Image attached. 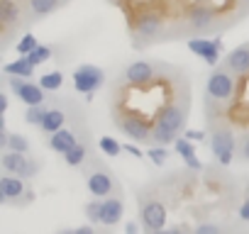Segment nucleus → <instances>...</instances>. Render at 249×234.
<instances>
[{
  "mask_svg": "<svg viewBox=\"0 0 249 234\" xmlns=\"http://www.w3.org/2000/svg\"><path fill=\"white\" fill-rule=\"evenodd\" d=\"M186 120H188V102H166L152 127V144H161L169 147L178 139V134L186 130Z\"/></svg>",
  "mask_w": 249,
  "mask_h": 234,
  "instance_id": "f257e3e1",
  "label": "nucleus"
},
{
  "mask_svg": "<svg viewBox=\"0 0 249 234\" xmlns=\"http://www.w3.org/2000/svg\"><path fill=\"white\" fill-rule=\"evenodd\" d=\"M83 173H86V188L93 198H110L115 193H120V185L112 176L110 168H105L98 161H86L83 164Z\"/></svg>",
  "mask_w": 249,
  "mask_h": 234,
  "instance_id": "f03ea898",
  "label": "nucleus"
},
{
  "mask_svg": "<svg viewBox=\"0 0 249 234\" xmlns=\"http://www.w3.org/2000/svg\"><path fill=\"white\" fill-rule=\"evenodd\" d=\"M183 22L191 32L205 34L217 27V10L210 3H188L183 13Z\"/></svg>",
  "mask_w": 249,
  "mask_h": 234,
  "instance_id": "7ed1b4c3",
  "label": "nucleus"
},
{
  "mask_svg": "<svg viewBox=\"0 0 249 234\" xmlns=\"http://www.w3.org/2000/svg\"><path fill=\"white\" fill-rule=\"evenodd\" d=\"M237 76L232 73V71H227L225 66H213V71H210V76H208V81H205V93H208V98L210 100H217V102H227V100H232V95H234V90H237V81H234Z\"/></svg>",
  "mask_w": 249,
  "mask_h": 234,
  "instance_id": "20e7f679",
  "label": "nucleus"
},
{
  "mask_svg": "<svg viewBox=\"0 0 249 234\" xmlns=\"http://www.w3.org/2000/svg\"><path fill=\"white\" fill-rule=\"evenodd\" d=\"M27 178H20L15 173H5L3 178H0V202L3 205H30L35 200V193L27 188L25 183Z\"/></svg>",
  "mask_w": 249,
  "mask_h": 234,
  "instance_id": "39448f33",
  "label": "nucleus"
},
{
  "mask_svg": "<svg viewBox=\"0 0 249 234\" xmlns=\"http://www.w3.org/2000/svg\"><path fill=\"white\" fill-rule=\"evenodd\" d=\"M210 149H213V156L220 166H230L234 161V149H237V139H234V132L230 125H217L213 127V134H210Z\"/></svg>",
  "mask_w": 249,
  "mask_h": 234,
  "instance_id": "423d86ee",
  "label": "nucleus"
},
{
  "mask_svg": "<svg viewBox=\"0 0 249 234\" xmlns=\"http://www.w3.org/2000/svg\"><path fill=\"white\" fill-rule=\"evenodd\" d=\"M164 27H166V20L159 10H144L135 17V42L137 39L140 44L157 42L164 34Z\"/></svg>",
  "mask_w": 249,
  "mask_h": 234,
  "instance_id": "0eeeda50",
  "label": "nucleus"
},
{
  "mask_svg": "<svg viewBox=\"0 0 249 234\" xmlns=\"http://www.w3.org/2000/svg\"><path fill=\"white\" fill-rule=\"evenodd\" d=\"M71 78H73V88L86 98L95 95L105 85V71L95 64H81L78 68H73Z\"/></svg>",
  "mask_w": 249,
  "mask_h": 234,
  "instance_id": "6e6552de",
  "label": "nucleus"
},
{
  "mask_svg": "<svg viewBox=\"0 0 249 234\" xmlns=\"http://www.w3.org/2000/svg\"><path fill=\"white\" fill-rule=\"evenodd\" d=\"M115 125L127 134L132 142H140V144H152V127L147 120L137 115H124V112H115Z\"/></svg>",
  "mask_w": 249,
  "mask_h": 234,
  "instance_id": "1a4fd4ad",
  "label": "nucleus"
},
{
  "mask_svg": "<svg viewBox=\"0 0 249 234\" xmlns=\"http://www.w3.org/2000/svg\"><path fill=\"white\" fill-rule=\"evenodd\" d=\"M0 164H3V171H5V173H15V176H20V178H35L37 171H39V161L30 159V156L22 154V151H10V149L3 151V159H0Z\"/></svg>",
  "mask_w": 249,
  "mask_h": 234,
  "instance_id": "9d476101",
  "label": "nucleus"
},
{
  "mask_svg": "<svg viewBox=\"0 0 249 234\" xmlns=\"http://www.w3.org/2000/svg\"><path fill=\"white\" fill-rule=\"evenodd\" d=\"M5 83H8V88L13 90V95H15L20 102H25V105H37V102H44V100H47V95H44L47 90H44L39 83H32V81L20 78V76H8Z\"/></svg>",
  "mask_w": 249,
  "mask_h": 234,
  "instance_id": "9b49d317",
  "label": "nucleus"
},
{
  "mask_svg": "<svg viewBox=\"0 0 249 234\" xmlns=\"http://www.w3.org/2000/svg\"><path fill=\"white\" fill-rule=\"evenodd\" d=\"M140 219H142L144 232H149V234L161 232L166 227V207H164V202L157 200V198H144L142 207H140Z\"/></svg>",
  "mask_w": 249,
  "mask_h": 234,
  "instance_id": "f8f14e48",
  "label": "nucleus"
},
{
  "mask_svg": "<svg viewBox=\"0 0 249 234\" xmlns=\"http://www.w3.org/2000/svg\"><path fill=\"white\" fill-rule=\"evenodd\" d=\"M157 76H159V66L154 61H132L122 71V81L127 85H132V88L149 85V83L157 81Z\"/></svg>",
  "mask_w": 249,
  "mask_h": 234,
  "instance_id": "ddd939ff",
  "label": "nucleus"
},
{
  "mask_svg": "<svg viewBox=\"0 0 249 234\" xmlns=\"http://www.w3.org/2000/svg\"><path fill=\"white\" fill-rule=\"evenodd\" d=\"M188 49L203 59L208 66H217L220 61V51H222V39H200V37H191L188 42Z\"/></svg>",
  "mask_w": 249,
  "mask_h": 234,
  "instance_id": "4468645a",
  "label": "nucleus"
},
{
  "mask_svg": "<svg viewBox=\"0 0 249 234\" xmlns=\"http://www.w3.org/2000/svg\"><path fill=\"white\" fill-rule=\"evenodd\" d=\"M222 66H225L227 71H232L237 78L247 76V73H249V42L242 44V47H237V49H232V51L225 56Z\"/></svg>",
  "mask_w": 249,
  "mask_h": 234,
  "instance_id": "2eb2a0df",
  "label": "nucleus"
},
{
  "mask_svg": "<svg viewBox=\"0 0 249 234\" xmlns=\"http://www.w3.org/2000/svg\"><path fill=\"white\" fill-rule=\"evenodd\" d=\"M124 215V202L117 195L103 198V210H100V224L103 227H115Z\"/></svg>",
  "mask_w": 249,
  "mask_h": 234,
  "instance_id": "dca6fc26",
  "label": "nucleus"
},
{
  "mask_svg": "<svg viewBox=\"0 0 249 234\" xmlns=\"http://www.w3.org/2000/svg\"><path fill=\"white\" fill-rule=\"evenodd\" d=\"M78 144V139H76V132L73 130H66V127H61V130H56L54 134H49V149L52 151H56V154H66L69 149H73Z\"/></svg>",
  "mask_w": 249,
  "mask_h": 234,
  "instance_id": "f3484780",
  "label": "nucleus"
},
{
  "mask_svg": "<svg viewBox=\"0 0 249 234\" xmlns=\"http://www.w3.org/2000/svg\"><path fill=\"white\" fill-rule=\"evenodd\" d=\"M174 149H176V154L186 161L188 168H193V171H200V168H203V164H200L198 156H196V147H193V142H191L188 137H178V139L174 142Z\"/></svg>",
  "mask_w": 249,
  "mask_h": 234,
  "instance_id": "a211bd4d",
  "label": "nucleus"
},
{
  "mask_svg": "<svg viewBox=\"0 0 249 234\" xmlns=\"http://www.w3.org/2000/svg\"><path fill=\"white\" fill-rule=\"evenodd\" d=\"M0 22H3L5 34H10L15 25H20V5L15 0H0Z\"/></svg>",
  "mask_w": 249,
  "mask_h": 234,
  "instance_id": "6ab92c4d",
  "label": "nucleus"
},
{
  "mask_svg": "<svg viewBox=\"0 0 249 234\" xmlns=\"http://www.w3.org/2000/svg\"><path fill=\"white\" fill-rule=\"evenodd\" d=\"M64 125H66V112H64L61 107H49V112L44 115L39 130H42L44 134H54V132L61 130Z\"/></svg>",
  "mask_w": 249,
  "mask_h": 234,
  "instance_id": "aec40b11",
  "label": "nucleus"
},
{
  "mask_svg": "<svg viewBox=\"0 0 249 234\" xmlns=\"http://www.w3.org/2000/svg\"><path fill=\"white\" fill-rule=\"evenodd\" d=\"M35 64L30 61V56H22V59H15L10 64L3 66V73L5 76H20V78H32L35 76Z\"/></svg>",
  "mask_w": 249,
  "mask_h": 234,
  "instance_id": "412c9836",
  "label": "nucleus"
},
{
  "mask_svg": "<svg viewBox=\"0 0 249 234\" xmlns=\"http://www.w3.org/2000/svg\"><path fill=\"white\" fill-rule=\"evenodd\" d=\"M64 0H27V10H30V17L32 20H42L47 15H52Z\"/></svg>",
  "mask_w": 249,
  "mask_h": 234,
  "instance_id": "4be33fe9",
  "label": "nucleus"
},
{
  "mask_svg": "<svg viewBox=\"0 0 249 234\" xmlns=\"http://www.w3.org/2000/svg\"><path fill=\"white\" fill-rule=\"evenodd\" d=\"M88 156H90L88 142H78L73 149H69V151L64 154V161H66V166H71V168H83V164L88 161Z\"/></svg>",
  "mask_w": 249,
  "mask_h": 234,
  "instance_id": "5701e85b",
  "label": "nucleus"
},
{
  "mask_svg": "<svg viewBox=\"0 0 249 234\" xmlns=\"http://www.w3.org/2000/svg\"><path fill=\"white\" fill-rule=\"evenodd\" d=\"M47 112H49V107H47L44 102H37V105H27V110H25V122H27V125H35V127H39Z\"/></svg>",
  "mask_w": 249,
  "mask_h": 234,
  "instance_id": "b1692460",
  "label": "nucleus"
},
{
  "mask_svg": "<svg viewBox=\"0 0 249 234\" xmlns=\"http://www.w3.org/2000/svg\"><path fill=\"white\" fill-rule=\"evenodd\" d=\"M39 85H42L47 93L59 90V88L64 85V73H61V71H49V73L39 76Z\"/></svg>",
  "mask_w": 249,
  "mask_h": 234,
  "instance_id": "393cba45",
  "label": "nucleus"
},
{
  "mask_svg": "<svg viewBox=\"0 0 249 234\" xmlns=\"http://www.w3.org/2000/svg\"><path fill=\"white\" fill-rule=\"evenodd\" d=\"M98 147H100V151H103L105 156H120V154L124 151V147H122L115 137H100V139H98Z\"/></svg>",
  "mask_w": 249,
  "mask_h": 234,
  "instance_id": "a878e982",
  "label": "nucleus"
},
{
  "mask_svg": "<svg viewBox=\"0 0 249 234\" xmlns=\"http://www.w3.org/2000/svg\"><path fill=\"white\" fill-rule=\"evenodd\" d=\"M52 51H54L52 47H47V44H37L27 56H30V61H32L35 66H39V64H44V61H49V59H52Z\"/></svg>",
  "mask_w": 249,
  "mask_h": 234,
  "instance_id": "bb28decb",
  "label": "nucleus"
},
{
  "mask_svg": "<svg viewBox=\"0 0 249 234\" xmlns=\"http://www.w3.org/2000/svg\"><path fill=\"white\" fill-rule=\"evenodd\" d=\"M5 149H10V151H22V154H30V142H27V137L25 134H10L8 137V144H5ZM3 149V151H5Z\"/></svg>",
  "mask_w": 249,
  "mask_h": 234,
  "instance_id": "cd10ccee",
  "label": "nucleus"
},
{
  "mask_svg": "<svg viewBox=\"0 0 249 234\" xmlns=\"http://www.w3.org/2000/svg\"><path fill=\"white\" fill-rule=\"evenodd\" d=\"M100 210H103V198H93L83 205V212L90 222H100Z\"/></svg>",
  "mask_w": 249,
  "mask_h": 234,
  "instance_id": "c85d7f7f",
  "label": "nucleus"
},
{
  "mask_svg": "<svg viewBox=\"0 0 249 234\" xmlns=\"http://www.w3.org/2000/svg\"><path fill=\"white\" fill-rule=\"evenodd\" d=\"M37 44H39V42H37V37H35V34H22V37H20V42L15 44V49L20 51V56H27Z\"/></svg>",
  "mask_w": 249,
  "mask_h": 234,
  "instance_id": "c756f323",
  "label": "nucleus"
},
{
  "mask_svg": "<svg viewBox=\"0 0 249 234\" xmlns=\"http://www.w3.org/2000/svg\"><path fill=\"white\" fill-rule=\"evenodd\" d=\"M147 156L152 159V164H154V166H164V164H166V159H169V151H166V147L154 144V147L147 151Z\"/></svg>",
  "mask_w": 249,
  "mask_h": 234,
  "instance_id": "7c9ffc66",
  "label": "nucleus"
},
{
  "mask_svg": "<svg viewBox=\"0 0 249 234\" xmlns=\"http://www.w3.org/2000/svg\"><path fill=\"white\" fill-rule=\"evenodd\" d=\"M239 159L249 164V132H247V134L242 137V142H239Z\"/></svg>",
  "mask_w": 249,
  "mask_h": 234,
  "instance_id": "2f4dec72",
  "label": "nucleus"
},
{
  "mask_svg": "<svg viewBox=\"0 0 249 234\" xmlns=\"http://www.w3.org/2000/svg\"><path fill=\"white\" fill-rule=\"evenodd\" d=\"M237 215H239V219H242V222H249V198H244V200H242V205H239Z\"/></svg>",
  "mask_w": 249,
  "mask_h": 234,
  "instance_id": "473e14b6",
  "label": "nucleus"
},
{
  "mask_svg": "<svg viewBox=\"0 0 249 234\" xmlns=\"http://www.w3.org/2000/svg\"><path fill=\"white\" fill-rule=\"evenodd\" d=\"M196 232H198V234H205V232H220V224H215V222H210V224H198Z\"/></svg>",
  "mask_w": 249,
  "mask_h": 234,
  "instance_id": "72a5a7b5",
  "label": "nucleus"
},
{
  "mask_svg": "<svg viewBox=\"0 0 249 234\" xmlns=\"http://www.w3.org/2000/svg\"><path fill=\"white\" fill-rule=\"evenodd\" d=\"M186 137H188L191 142H200V139L205 137V132H203V130H186Z\"/></svg>",
  "mask_w": 249,
  "mask_h": 234,
  "instance_id": "f704fd0d",
  "label": "nucleus"
},
{
  "mask_svg": "<svg viewBox=\"0 0 249 234\" xmlns=\"http://www.w3.org/2000/svg\"><path fill=\"white\" fill-rule=\"evenodd\" d=\"M124 151H127V154H132V156H137V159H142V151H140L135 144H124Z\"/></svg>",
  "mask_w": 249,
  "mask_h": 234,
  "instance_id": "c9c22d12",
  "label": "nucleus"
},
{
  "mask_svg": "<svg viewBox=\"0 0 249 234\" xmlns=\"http://www.w3.org/2000/svg\"><path fill=\"white\" fill-rule=\"evenodd\" d=\"M73 232H76V234H90V232H93V227H90V224H83V227H76Z\"/></svg>",
  "mask_w": 249,
  "mask_h": 234,
  "instance_id": "e433bc0d",
  "label": "nucleus"
},
{
  "mask_svg": "<svg viewBox=\"0 0 249 234\" xmlns=\"http://www.w3.org/2000/svg\"><path fill=\"white\" fill-rule=\"evenodd\" d=\"M0 110H3V115L8 112V95H5V93L0 95Z\"/></svg>",
  "mask_w": 249,
  "mask_h": 234,
  "instance_id": "4c0bfd02",
  "label": "nucleus"
},
{
  "mask_svg": "<svg viewBox=\"0 0 249 234\" xmlns=\"http://www.w3.org/2000/svg\"><path fill=\"white\" fill-rule=\"evenodd\" d=\"M124 229H127V234H135L137 232V222H127V227H124Z\"/></svg>",
  "mask_w": 249,
  "mask_h": 234,
  "instance_id": "58836bf2",
  "label": "nucleus"
},
{
  "mask_svg": "<svg viewBox=\"0 0 249 234\" xmlns=\"http://www.w3.org/2000/svg\"><path fill=\"white\" fill-rule=\"evenodd\" d=\"M242 3H244V5H249V0H242Z\"/></svg>",
  "mask_w": 249,
  "mask_h": 234,
  "instance_id": "ea45409f",
  "label": "nucleus"
}]
</instances>
